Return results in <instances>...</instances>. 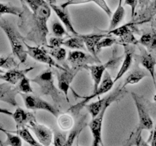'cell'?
I'll return each mask as SVG.
<instances>
[{"label": "cell", "instance_id": "1", "mask_svg": "<svg viewBox=\"0 0 156 146\" xmlns=\"http://www.w3.org/2000/svg\"><path fill=\"white\" fill-rule=\"evenodd\" d=\"M25 2L31 13L27 14L24 21L27 29L26 39L32 41L39 47L47 44L49 29L47 22L51 16L52 9L46 0H21Z\"/></svg>", "mask_w": 156, "mask_h": 146}, {"label": "cell", "instance_id": "2", "mask_svg": "<svg viewBox=\"0 0 156 146\" xmlns=\"http://www.w3.org/2000/svg\"><path fill=\"white\" fill-rule=\"evenodd\" d=\"M0 27L5 33L12 48L14 56L20 61L21 63H24L27 60V53L26 43L21 33L5 19L0 18Z\"/></svg>", "mask_w": 156, "mask_h": 146}, {"label": "cell", "instance_id": "3", "mask_svg": "<svg viewBox=\"0 0 156 146\" xmlns=\"http://www.w3.org/2000/svg\"><path fill=\"white\" fill-rule=\"evenodd\" d=\"M30 81L38 85L41 95L50 97L56 104L61 103L62 92L55 86L53 71L50 68L41 71Z\"/></svg>", "mask_w": 156, "mask_h": 146}, {"label": "cell", "instance_id": "4", "mask_svg": "<svg viewBox=\"0 0 156 146\" xmlns=\"http://www.w3.org/2000/svg\"><path fill=\"white\" fill-rule=\"evenodd\" d=\"M131 95L135 102L136 107L137 113H138L139 124L135 132L131 135L130 138L136 141V144H141L140 141H143L141 137L142 132L143 130L152 131L153 129V121H152V117L149 115V111H148L146 105L143 103V100H142L141 97L133 92L131 93Z\"/></svg>", "mask_w": 156, "mask_h": 146}, {"label": "cell", "instance_id": "5", "mask_svg": "<svg viewBox=\"0 0 156 146\" xmlns=\"http://www.w3.org/2000/svg\"><path fill=\"white\" fill-rule=\"evenodd\" d=\"M114 84L115 83H114V80L112 79L111 76L110 75L109 72H108V71H105V75H104L103 78H102L101 82L100 85H99L98 89L96 90L95 91H94V92H92V94H91V95L84 97L83 100L81 101L80 103H77V104L72 106V107L69 109V111H71L73 114L76 115L77 113H79L80 109H82V107H84V106L87 104V103L89 102L90 100L94 99V97H98L99 96L106 94L107 92L111 91V90L112 89Z\"/></svg>", "mask_w": 156, "mask_h": 146}, {"label": "cell", "instance_id": "6", "mask_svg": "<svg viewBox=\"0 0 156 146\" xmlns=\"http://www.w3.org/2000/svg\"><path fill=\"white\" fill-rule=\"evenodd\" d=\"M19 94L22 97L24 105L27 109H32V110H45L56 117H58L59 116L60 112L58 108L50 104L49 102L46 101L38 96L31 94V93L30 94L19 93Z\"/></svg>", "mask_w": 156, "mask_h": 146}, {"label": "cell", "instance_id": "7", "mask_svg": "<svg viewBox=\"0 0 156 146\" xmlns=\"http://www.w3.org/2000/svg\"><path fill=\"white\" fill-rule=\"evenodd\" d=\"M84 68L82 66L78 65H72L71 67L66 66L64 69H59L57 71V82H58V88L62 92V94L66 97L67 101L69 100L68 94L69 90L71 86L72 82L74 80L76 75Z\"/></svg>", "mask_w": 156, "mask_h": 146}, {"label": "cell", "instance_id": "8", "mask_svg": "<svg viewBox=\"0 0 156 146\" xmlns=\"http://www.w3.org/2000/svg\"><path fill=\"white\" fill-rule=\"evenodd\" d=\"M123 89H124V88H123V87H121V88L118 87L115 91L111 93L109 95L106 96L104 98L100 99L98 101L91 102L89 104H86L84 107H85V109L88 110L91 117L94 118L101 111V109H103V107L107 103H113V102L118 100L120 97H123L125 94L124 91H126Z\"/></svg>", "mask_w": 156, "mask_h": 146}, {"label": "cell", "instance_id": "9", "mask_svg": "<svg viewBox=\"0 0 156 146\" xmlns=\"http://www.w3.org/2000/svg\"><path fill=\"white\" fill-rule=\"evenodd\" d=\"M27 47V53L28 56H30L32 59L41 63L47 64L50 67H56L58 69H64L65 67L61 66L54 60L53 57L46 51L44 47H32L26 43Z\"/></svg>", "mask_w": 156, "mask_h": 146}, {"label": "cell", "instance_id": "10", "mask_svg": "<svg viewBox=\"0 0 156 146\" xmlns=\"http://www.w3.org/2000/svg\"><path fill=\"white\" fill-rule=\"evenodd\" d=\"M112 103H108L105 105L100 113L92 118V120L89 123L88 126L90 128L91 134L93 136V146H98L103 144L102 141V125H103L104 117L107 109L111 105Z\"/></svg>", "mask_w": 156, "mask_h": 146}, {"label": "cell", "instance_id": "11", "mask_svg": "<svg viewBox=\"0 0 156 146\" xmlns=\"http://www.w3.org/2000/svg\"><path fill=\"white\" fill-rule=\"evenodd\" d=\"M27 127L32 130L36 135L37 141L44 146H49L53 141V133L51 129L44 125L37 123L36 119L32 120Z\"/></svg>", "mask_w": 156, "mask_h": 146}, {"label": "cell", "instance_id": "12", "mask_svg": "<svg viewBox=\"0 0 156 146\" xmlns=\"http://www.w3.org/2000/svg\"><path fill=\"white\" fill-rule=\"evenodd\" d=\"M67 60L71 63L72 65H78L83 68H88V65L94 63H101L100 59H96L92 55H88L79 50H75L70 51L67 56Z\"/></svg>", "mask_w": 156, "mask_h": 146}, {"label": "cell", "instance_id": "13", "mask_svg": "<svg viewBox=\"0 0 156 146\" xmlns=\"http://www.w3.org/2000/svg\"><path fill=\"white\" fill-rule=\"evenodd\" d=\"M120 58H115V59H110L107 62L104 64H100V65H89L88 66V68L89 69L90 73H91V78L93 79V82H94V85H93V91H95L98 88L99 85L101 82L103 76L105 75V71H106L107 68L113 67L115 65L116 62L117 61L120 60Z\"/></svg>", "mask_w": 156, "mask_h": 146}, {"label": "cell", "instance_id": "14", "mask_svg": "<svg viewBox=\"0 0 156 146\" xmlns=\"http://www.w3.org/2000/svg\"><path fill=\"white\" fill-rule=\"evenodd\" d=\"M18 94H19V91L17 87L6 82L0 83V101L5 102L13 106H18L16 100Z\"/></svg>", "mask_w": 156, "mask_h": 146}, {"label": "cell", "instance_id": "15", "mask_svg": "<svg viewBox=\"0 0 156 146\" xmlns=\"http://www.w3.org/2000/svg\"><path fill=\"white\" fill-rule=\"evenodd\" d=\"M136 59L139 61L142 66L150 74L152 80H153L154 85L156 90V79H155V65L156 59L155 56L152 54V53L148 50H143L141 54L139 55L136 57Z\"/></svg>", "mask_w": 156, "mask_h": 146}, {"label": "cell", "instance_id": "16", "mask_svg": "<svg viewBox=\"0 0 156 146\" xmlns=\"http://www.w3.org/2000/svg\"><path fill=\"white\" fill-rule=\"evenodd\" d=\"M34 69V67H29L24 69H18L17 68L8 70L6 72L0 75V79L15 85L18 84L21 79L27 75V73Z\"/></svg>", "mask_w": 156, "mask_h": 146}, {"label": "cell", "instance_id": "17", "mask_svg": "<svg viewBox=\"0 0 156 146\" xmlns=\"http://www.w3.org/2000/svg\"><path fill=\"white\" fill-rule=\"evenodd\" d=\"M50 5L51 7L52 10L54 11L55 14L59 18V19L60 20L62 24L65 26L67 31L71 33L72 34L75 35V36L79 35V33L76 30V29L74 28L73 22L71 21V19H70L69 16L67 13L66 9H63L60 5H57L56 4H50Z\"/></svg>", "mask_w": 156, "mask_h": 146}, {"label": "cell", "instance_id": "18", "mask_svg": "<svg viewBox=\"0 0 156 146\" xmlns=\"http://www.w3.org/2000/svg\"><path fill=\"white\" fill-rule=\"evenodd\" d=\"M12 116L16 123V129L25 127L32 120L36 119L32 113L27 112L20 107H18L15 109Z\"/></svg>", "mask_w": 156, "mask_h": 146}, {"label": "cell", "instance_id": "19", "mask_svg": "<svg viewBox=\"0 0 156 146\" xmlns=\"http://www.w3.org/2000/svg\"><path fill=\"white\" fill-rule=\"evenodd\" d=\"M88 3H94V4L97 5L101 9H102L107 14L108 17H111L112 15V12L105 0H67L66 2L62 3L60 6L63 9H66L68 6L88 4Z\"/></svg>", "mask_w": 156, "mask_h": 146}, {"label": "cell", "instance_id": "20", "mask_svg": "<svg viewBox=\"0 0 156 146\" xmlns=\"http://www.w3.org/2000/svg\"><path fill=\"white\" fill-rule=\"evenodd\" d=\"M107 35H108V33H107V34H103V33H92V34L81 35V36L83 39L84 42H85L86 49L96 59H99L98 57L97 52H96V46H97L98 43L100 41V40L105 37Z\"/></svg>", "mask_w": 156, "mask_h": 146}, {"label": "cell", "instance_id": "21", "mask_svg": "<svg viewBox=\"0 0 156 146\" xmlns=\"http://www.w3.org/2000/svg\"><path fill=\"white\" fill-rule=\"evenodd\" d=\"M133 61V51L130 49L128 48L127 45H126V47H125L124 58H123V62H122L120 70H119L118 73L116 75L115 78L114 79V83H116L119 79L121 78L127 72L128 70L129 69V68L132 65Z\"/></svg>", "mask_w": 156, "mask_h": 146}, {"label": "cell", "instance_id": "22", "mask_svg": "<svg viewBox=\"0 0 156 146\" xmlns=\"http://www.w3.org/2000/svg\"><path fill=\"white\" fill-rule=\"evenodd\" d=\"M139 43L150 53H156V27L151 31L144 33L139 40Z\"/></svg>", "mask_w": 156, "mask_h": 146}, {"label": "cell", "instance_id": "23", "mask_svg": "<svg viewBox=\"0 0 156 146\" xmlns=\"http://www.w3.org/2000/svg\"><path fill=\"white\" fill-rule=\"evenodd\" d=\"M86 119H87V114L82 116L78 122L76 123V124L72 129L71 132L69 134L68 137H67L66 142V145H72L74 142L75 140L79 137V135H80V133L82 132V131L83 130V129L85 128V126H86Z\"/></svg>", "mask_w": 156, "mask_h": 146}, {"label": "cell", "instance_id": "24", "mask_svg": "<svg viewBox=\"0 0 156 146\" xmlns=\"http://www.w3.org/2000/svg\"><path fill=\"white\" fill-rule=\"evenodd\" d=\"M147 71H145L144 69H142V68H136V69H134L133 71H132L129 75H128L127 77L125 79V82L122 87H123V88H125L126 85L138 84L139 82H141L145 77H147Z\"/></svg>", "mask_w": 156, "mask_h": 146}, {"label": "cell", "instance_id": "25", "mask_svg": "<svg viewBox=\"0 0 156 146\" xmlns=\"http://www.w3.org/2000/svg\"><path fill=\"white\" fill-rule=\"evenodd\" d=\"M123 0H119L118 5L116 9L115 12L112 15L111 21H110V26L108 30H111L116 28L119 26V24L122 22L125 16V9L123 6Z\"/></svg>", "mask_w": 156, "mask_h": 146}, {"label": "cell", "instance_id": "26", "mask_svg": "<svg viewBox=\"0 0 156 146\" xmlns=\"http://www.w3.org/2000/svg\"><path fill=\"white\" fill-rule=\"evenodd\" d=\"M156 15V0H154L147 8L144 9L143 13L137 17L136 22L144 23L149 21Z\"/></svg>", "mask_w": 156, "mask_h": 146}, {"label": "cell", "instance_id": "27", "mask_svg": "<svg viewBox=\"0 0 156 146\" xmlns=\"http://www.w3.org/2000/svg\"><path fill=\"white\" fill-rule=\"evenodd\" d=\"M63 46L72 50H84L86 48L85 42L80 34L74 36L73 37H69L68 39L65 40L63 42Z\"/></svg>", "mask_w": 156, "mask_h": 146}, {"label": "cell", "instance_id": "28", "mask_svg": "<svg viewBox=\"0 0 156 146\" xmlns=\"http://www.w3.org/2000/svg\"><path fill=\"white\" fill-rule=\"evenodd\" d=\"M24 9L22 8L17 7L10 3L0 2V18L4 15H12L21 17Z\"/></svg>", "mask_w": 156, "mask_h": 146}, {"label": "cell", "instance_id": "29", "mask_svg": "<svg viewBox=\"0 0 156 146\" xmlns=\"http://www.w3.org/2000/svg\"><path fill=\"white\" fill-rule=\"evenodd\" d=\"M44 47L46 50V51L56 60L59 61V62H62V61H64L66 59V50L63 47H53L49 45L45 46Z\"/></svg>", "mask_w": 156, "mask_h": 146}, {"label": "cell", "instance_id": "30", "mask_svg": "<svg viewBox=\"0 0 156 146\" xmlns=\"http://www.w3.org/2000/svg\"><path fill=\"white\" fill-rule=\"evenodd\" d=\"M15 132L17 135H19V136L21 137V139L24 140V141H25V142H27V144L33 146L41 145V143L38 141H37V140L34 138L33 135H31V133L30 132V131H29L28 128H27V126L20 128V129H17V130L15 131Z\"/></svg>", "mask_w": 156, "mask_h": 146}, {"label": "cell", "instance_id": "31", "mask_svg": "<svg viewBox=\"0 0 156 146\" xmlns=\"http://www.w3.org/2000/svg\"><path fill=\"white\" fill-rule=\"evenodd\" d=\"M0 131L4 132L6 135V139L4 142H1L2 145H12V146H21L22 145V141H21V137L18 135H13L10 132L7 131L6 129L0 127Z\"/></svg>", "mask_w": 156, "mask_h": 146}, {"label": "cell", "instance_id": "32", "mask_svg": "<svg viewBox=\"0 0 156 146\" xmlns=\"http://www.w3.org/2000/svg\"><path fill=\"white\" fill-rule=\"evenodd\" d=\"M59 126L63 130H68L73 126V118L68 114H62L58 119Z\"/></svg>", "mask_w": 156, "mask_h": 146}, {"label": "cell", "instance_id": "33", "mask_svg": "<svg viewBox=\"0 0 156 146\" xmlns=\"http://www.w3.org/2000/svg\"><path fill=\"white\" fill-rule=\"evenodd\" d=\"M108 35H107L105 37L101 39L100 41L98 43L97 46H96V52H97V53L101 51L104 48L111 47V46H113L114 43H116L117 40L114 37H111V36H108Z\"/></svg>", "mask_w": 156, "mask_h": 146}, {"label": "cell", "instance_id": "34", "mask_svg": "<svg viewBox=\"0 0 156 146\" xmlns=\"http://www.w3.org/2000/svg\"><path fill=\"white\" fill-rule=\"evenodd\" d=\"M18 63L15 59L12 56H0V68L4 69H12V68H17Z\"/></svg>", "mask_w": 156, "mask_h": 146}, {"label": "cell", "instance_id": "35", "mask_svg": "<svg viewBox=\"0 0 156 146\" xmlns=\"http://www.w3.org/2000/svg\"><path fill=\"white\" fill-rule=\"evenodd\" d=\"M31 81L25 77L23 78L19 82H18V85L17 86L19 93H23V94H30V93H33V89H32L31 86H30V82Z\"/></svg>", "mask_w": 156, "mask_h": 146}, {"label": "cell", "instance_id": "36", "mask_svg": "<svg viewBox=\"0 0 156 146\" xmlns=\"http://www.w3.org/2000/svg\"><path fill=\"white\" fill-rule=\"evenodd\" d=\"M129 25H130V24H126L124 25L120 26V27H116L111 30H108V34L115 35L120 38L123 37L124 36L127 35L129 32L132 31L129 29Z\"/></svg>", "mask_w": 156, "mask_h": 146}, {"label": "cell", "instance_id": "37", "mask_svg": "<svg viewBox=\"0 0 156 146\" xmlns=\"http://www.w3.org/2000/svg\"><path fill=\"white\" fill-rule=\"evenodd\" d=\"M65 26L62 25V24L59 23V21H55L52 24V31L55 36H59V37H63L64 36H69L67 30H66Z\"/></svg>", "mask_w": 156, "mask_h": 146}, {"label": "cell", "instance_id": "38", "mask_svg": "<svg viewBox=\"0 0 156 146\" xmlns=\"http://www.w3.org/2000/svg\"><path fill=\"white\" fill-rule=\"evenodd\" d=\"M66 134L64 132L55 131L53 135V144L56 146H63L66 145Z\"/></svg>", "mask_w": 156, "mask_h": 146}, {"label": "cell", "instance_id": "39", "mask_svg": "<svg viewBox=\"0 0 156 146\" xmlns=\"http://www.w3.org/2000/svg\"><path fill=\"white\" fill-rule=\"evenodd\" d=\"M65 38L59 36H52L49 39V46L53 47H59L63 45Z\"/></svg>", "mask_w": 156, "mask_h": 146}, {"label": "cell", "instance_id": "40", "mask_svg": "<svg viewBox=\"0 0 156 146\" xmlns=\"http://www.w3.org/2000/svg\"><path fill=\"white\" fill-rule=\"evenodd\" d=\"M139 4V0H124L125 5H129L131 8V18H133L136 15L137 5Z\"/></svg>", "mask_w": 156, "mask_h": 146}, {"label": "cell", "instance_id": "41", "mask_svg": "<svg viewBox=\"0 0 156 146\" xmlns=\"http://www.w3.org/2000/svg\"><path fill=\"white\" fill-rule=\"evenodd\" d=\"M150 0H139V5L141 10H144L146 8L149 6Z\"/></svg>", "mask_w": 156, "mask_h": 146}, {"label": "cell", "instance_id": "42", "mask_svg": "<svg viewBox=\"0 0 156 146\" xmlns=\"http://www.w3.org/2000/svg\"><path fill=\"white\" fill-rule=\"evenodd\" d=\"M149 141H151V145L156 146V130L155 129L152 130Z\"/></svg>", "mask_w": 156, "mask_h": 146}, {"label": "cell", "instance_id": "43", "mask_svg": "<svg viewBox=\"0 0 156 146\" xmlns=\"http://www.w3.org/2000/svg\"><path fill=\"white\" fill-rule=\"evenodd\" d=\"M0 113L2 114H5V115L8 116H12L13 113H12L11 111H9L8 109H5V108H1L0 107Z\"/></svg>", "mask_w": 156, "mask_h": 146}, {"label": "cell", "instance_id": "44", "mask_svg": "<svg viewBox=\"0 0 156 146\" xmlns=\"http://www.w3.org/2000/svg\"><path fill=\"white\" fill-rule=\"evenodd\" d=\"M49 4H56V0H46Z\"/></svg>", "mask_w": 156, "mask_h": 146}, {"label": "cell", "instance_id": "45", "mask_svg": "<svg viewBox=\"0 0 156 146\" xmlns=\"http://www.w3.org/2000/svg\"><path fill=\"white\" fill-rule=\"evenodd\" d=\"M5 71H4V70L2 69V68H0V73H4Z\"/></svg>", "mask_w": 156, "mask_h": 146}, {"label": "cell", "instance_id": "46", "mask_svg": "<svg viewBox=\"0 0 156 146\" xmlns=\"http://www.w3.org/2000/svg\"><path fill=\"white\" fill-rule=\"evenodd\" d=\"M154 100H155V103H156V94L155 95V97H154Z\"/></svg>", "mask_w": 156, "mask_h": 146}]
</instances>
